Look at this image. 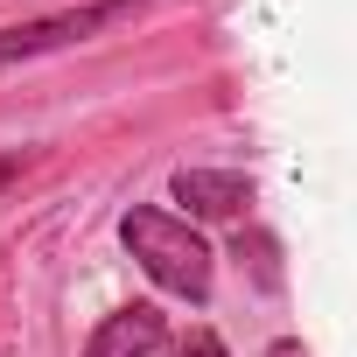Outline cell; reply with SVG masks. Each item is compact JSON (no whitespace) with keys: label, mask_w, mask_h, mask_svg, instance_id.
Instances as JSON below:
<instances>
[{"label":"cell","mask_w":357,"mask_h":357,"mask_svg":"<svg viewBox=\"0 0 357 357\" xmlns=\"http://www.w3.org/2000/svg\"><path fill=\"white\" fill-rule=\"evenodd\" d=\"M119 238H126V252L140 259V273L154 280V287H168V294H183V301H211V245L190 231V218H168V211H147V204H133L126 218H119Z\"/></svg>","instance_id":"6da1fadb"},{"label":"cell","mask_w":357,"mask_h":357,"mask_svg":"<svg viewBox=\"0 0 357 357\" xmlns=\"http://www.w3.org/2000/svg\"><path fill=\"white\" fill-rule=\"evenodd\" d=\"M147 0H91V8H63V15H43V22H22V29H0V63H22V56H43V50H70L126 15H140Z\"/></svg>","instance_id":"7a4b0ae2"},{"label":"cell","mask_w":357,"mask_h":357,"mask_svg":"<svg viewBox=\"0 0 357 357\" xmlns=\"http://www.w3.org/2000/svg\"><path fill=\"white\" fill-rule=\"evenodd\" d=\"M161 350H168V322H161V308H147V301L112 308V315L91 329V343H84V357H161Z\"/></svg>","instance_id":"3957f363"},{"label":"cell","mask_w":357,"mask_h":357,"mask_svg":"<svg viewBox=\"0 0 357 357\" xmlns=\"http://www.w3.org/2000/svg\"><path fill=\"white\" fill-rule=\"evenodd\" d=\"M175 204L190 218H238L252 204V183L231 168H175Z\"/></svg>","instance_id":"277c9868"},{"label":"cell","mask_w":357,"mask_h":357,"mask_svg":"<svg viewBox=\"0 0 357 357\" xmlns=\"http://www.w3.org/2000/svg\"><path fill=\"white\" fill-rule=\"evenodd\" d=\"M231 252H238V259L252 252V273H259V287H280V266H273V238H266V231H252V238L238 231V245H231Z\"/></svg>","instance_id":"5b68a950"},{"label":"cell","mask_w":357,"mask_h":357,"mask_svg":"<svg viewBox=\"0 0 357 357\" xmlns=\"http://www.w3.org/2000/svg\"><path fill=\"white\" fill-rule=\"evenodd\" d=\"M161 357H225V343L211 336V329H197V336H183L175 350H161Z\"/></svg>","instance_id":"8992f818"},{"label":"cell","mask_w":357,"mask_h":357,"mask_svg":"<svg viewBox=\"0 0 357 357\" xmlns=\"http://www.w3.org/2000/svg\"><path fill=\"white\" fill-rule=\"evenodd\" d=\"M15 175H22V154H0V190H8Z\"/></svg>","instance_id":"52a82bcc"},{"label":"cell","mask_w":357,"mask_h":357,"mask_svg":"<svg viewBox=\"0 0 357 357\" xmlns=\"http://www.w3.org/2000/svg\"><path fill=\"white\" fill-rule=\"evenodd\" d=\"M266 357H308V350H301V343H294V336H280V343H273V350H266Z\"/></svg>","instance_id":"ba28073f"}]
</instances>
